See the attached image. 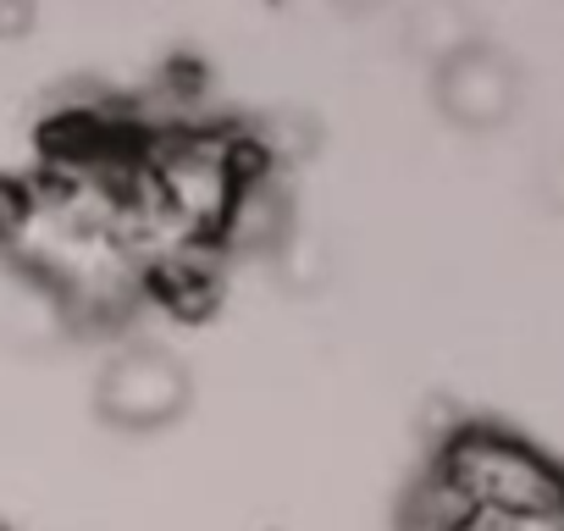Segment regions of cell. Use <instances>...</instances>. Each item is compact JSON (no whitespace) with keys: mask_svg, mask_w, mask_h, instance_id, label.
<instances>
[{"mask_svg":"<svg viewBox=\"0 0 564 531\" xmlns=\"http://www.w3.org/2000/svg\"><path fill=\"white\" fill-rule=\"evenodd\" d=\"M465 509H564V465L487 421L454 426L426 459Z\"/></svg>","mask_w":564,"mask_h":531,"instance_id":"6da1fadb","label":"cell"},{"mask_svg":"<svg viewBox=\"0 0 564 531\" xmlns=\"http://www.w3.org/2000/svg\"><path fill=\"white\" fill-rule=\"evenodd\" d=\"M89 399H95L100 426H111L117 437H161V432H172L188 415L194 371L166 344L133 338V344L111 349V360L100 366Z\"/></svg>","mask_w":564,"mask_h":531,"instance_id":"7a4b0ae2","label":"cell"},{"mask_svg":"<svg viewBox=\"0 0 564 531\" xmlns=\"http://www.w3.org/2000/svg\"><path fill=\"white\" fill-rule=\"evenodd\" d=\"M437 100H443V111L459 128H492L514 106V84H509V73H503L498 56H487V51H454L443 62Z\"/></svg>","mask_w":564,"mask_h":531,"instance_id":"3957f363","label":"cell"},{"mask_svg":"<svg viewBox=\"0 0 564 531\" xmlns=\"http://www.w3.org/2000/svg\"><path fill=\"white\" fill-rule=\"evenodd\" d=\"M448 531H564V509H459Z\"/></svg>","mask_w":564,"mask_h":531,"instance_id":"277c9868","label":"cell"}]
</instances>
